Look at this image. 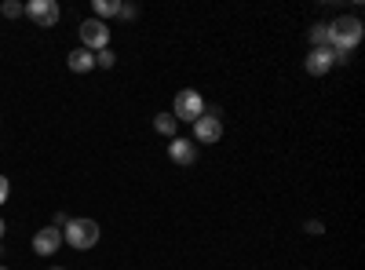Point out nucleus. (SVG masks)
Instances as JSON below:
<instances>
[{"mask_svg": "<svg viewBox=\"0 0 365 270\" xmlns=\"http://www.w3.org/2000/svg\"><path fill=\"white\" fill-rule=\"evenodd\" d=\"M8 194H11V183H8V175H0V204L8 201Z\"/></svg>", "mask_w": 365, "mask_h": 270, "instance_id": "dca6fc26", "label": "nucleus"}, {"mask_svg": "<svg viewBox=\"0 0 365 270\" xmlns=\"http://www.w3.org/2000/svg\"><path fill=\"white\" fill-rule=\"evenodd\" d=\"M117 63V58H113V51L110 48H103V51H96V66H103V70H110Z\"/></svg>", "mask_w": 365, "mask_h": 270, "instance_id": "4468645a", "label": "nucleus"}, {"mask_svg": "<svg viewBox=\"0 0 365 270\" xmlns=\"http://www.w3.org/2000/svg\"><path fill=\"white\" fill-rule=\"evenodd\" d=\"M22 15L29 22H37L41 29H51L58 22V4H55V0H29V4L22 8Z\"/></svg>", "mask_w": 365, "mask_h": 270, "instance_id": "423d86ee", "label": "nucleus"}, {"mask_svg": "<svg viewBox=\"0 0 365 270\" xmlns=\"http://www.w3.org/2000/svg\"><path fill=\"white\" fill-rule=\"evenodd\" d=\"M205 113V99H201V92L197 88H182V92L175 95V113L172 117H182V121H197V117Z\"/></svg>", "mask_w": 365, "mask_h": 270, "instance_id": "39448f33", "label": "nucleus"}, {"mask_svg": "<svg viewBox=\"0 0 365 270\" xmlns=\"http://www.w3.org/2000/svg\"><path fill=\"white\" fill-rule=\"evenodd\" d=\"M77 33H81V48H84V51H103V48H110V29H106V22H99V19H84Z\"/></svg>", "mask_w": 365, "mask_h": 270, "instance_id": "20e7f679", "label": "nucleus"}, {"mask_svg": "<svg viewBox=\"0 0 365 270\" xmlns=\"http://www.w3.org/2000/svg\"><path fill=\"white\" fill-rule=\"evenodd\" d=\"M154 128H158L161 135L175 139V128H179V121H175V117H168V113H158V117H154Z\"/></svg>", "mask_w": 365, "mask_h": 270, "instance_id": "ddd939ff", "label": "nucleus"}, {"mask_svg": "<svg viewBox=\"0 0 365 270\" xmlns=\"http://www.w3.org/2000/svg\"><path fill=\"white\" fill-rule=\"evenodd\" d=\"M0 270H8V266H0Z\"/></svg>", "mask_w": 365, "mask_h": 270, "instance_id": "412c9836", "label": "nucleus"}, {"mask_svg": "<svg viewBox=\"0 0 365 270\" xmlns=\"http://www.w3.org/2000/svg\"><path fill=\"white\" fill-rule=\"evenodd\" d=\"M358 41H361V19L358 15H344L336 22H329V48L336 55V63H347V55Z\"/></svg>", "mask_w": 365, "mask_h": 270, "instance_id": "f257e3e1", "label": "nucleus"}, {"mask_svg": "<svg viewBox=\"0 0 365 270\" xmlns=\"http://www.w3.org/2000/svg\"><path fill=\"white\" fill-rule=\"evenodd\" d=\"M66 223H70V216H66V212H58V216H55V223H51V227H55V230H63V227H66Z\"/></svg>", "mask_w": 365, "mask_h": 270, "instance_id": "f3484780", "label": "nucleus"}, {"mask_svg": "<svg viewBox=\"0 0 365 270\" xmlns=\"http://www.w3.org/2000/svg\"><path fill=\"white\" fill-rule=\"evenodd\" d=\"M51 270H58V266H51Z\"/></svg>", "mask_w": 365, "mask_h": 270, "instance_id": "4be33fe9", "label": "nucleus"}, {"mask_svg": "<svg viewBox=\"0 0 365 270\" xmlns=\"http://www.w3.org/2000/svg\"><path fill=\"white\" fill-rule=\"evenodd\" d=\"M322 230H325V227H322V223H314V219H311V223H307V234H314V237H318V234H322Z\"/></svg>", "mask_w": 365, "mask_h": 270, "instance_id": "6ab92c4d", "label": "nucleus"}, {"mask_svg": "<svg viewBox=\"0 0 365 270\" xmlns=\"http://www.w3.org/2000/svg\"><path fill=\"white\" fill-rule=\"evenodd\" d=\"M120 19H135V4H120Z\"/></svg>", "mask_w": 365, "mask_h": 270, "instance_id": "a211bd4d", "label": "nucleus"}, {"mask_svg": "<svg viewBox=\"0 0 365 270\" xmlns=\"http://www.w3.org/2000/svg\"><path fill=\"white\" fill-rule=\"evenodd\" d=\"M91 8H96V15H99V22H103V19H113V15H120V0H96Z\"/></svg>", "mask_w": 365, "mask_h": 270, "instance_id": "f8f14e48", "label": "nucleus"}, {"mask_svg": "<svg viewBox=\"0 0 365 270\" xmlns=\"http://www.w3.org/2000/svg\"><path fill=\"white\" fill-rule=\"evenodd\" d=\"M168 157L175 165H194L197 161V142L194 139H172L168 142Z\"/></svg>", "mask_w": 365, "mask_h": 270, "instance_id": "1a4fd4ad", "label": "nucleus"}, {"mask_svg": "<svg viewBox=\"0 0 365 270\" xmlns=\"http://www.w3.org/2000/svg\"><path fill=\"white\" fill-rule=\"evenodd\" d=\"M0 11H4V19H19V15H22V4H19V0H8Z\"/></svg>", "mask_w": 365, "mask_h": 270, "instance_id": "2eb2a0df", "label": "nucleus"}, {"mask_svg": "<svg viewBox=\"0 0 365 270\" xmlns=\"http://www.w3.org/2000/svg\"><path fill=\"white\" fill-rule=\"evenodd\" d=\"M66 63H70V70H73V73H88V70H96V55L84 51V48H77V51H70Z\"/></svg>", "mask_w": 365, "mask_h": 270, "instance_id": "9d476101", "label": "nucleus"}, {"mask_svg": "<svg viewBox=\"0 0 365 270\" xmlns=\"http://www.w3.org/2000/svg\"><path fill=\"white\" fill-rule=\"evenodd\" d=\"M58 245H63V230H55V227H44L34 234V252L37 256H55Z\"/></svg>", "mask_w": 365, "mask_h": 270, "instance_id": "6e6552de", "label": "nucleus"}, {"mask_svg": "<svg viewBox=\"0 0 365 270\" xmlns=\"http://www.w3.org/2000/svg\"><path fill=\"white\" fill-rule=\"evenodd\" d=\"M223 139V121H220V110L216 106H205V113L197 117V121H194V142H220Z\"/></svg>", "mask_w": 365, "mask_h": 270, "instance_id": "7ed1b4c3", "label": "nucleus"}, {"mask_svg": "<svg viewBox=\"0 0 365 270\" xmlns=\"http://www.w3.org/2000/svg\"><path fill=\"white\" fill-rule=\"evenodd\" d=\"M307 37H311V48H329V22H314L307 29Z\"/></svg>", "mask_w": 365, "mask_h": 270, "instance_id": "9b49d317", "label": "nucleus"}, {"mask_svg": "<svg viewBox=\"0 0 365 270\" xmlns=\"http://www.w3.org/2000/svg\"><path fill=\"white\" fill-rule=\"evenodd\" d=\"M63 242H66L70 249H77V252L96 249V245H99V223H96V219H70V223L63 227Z\"/></svg>", "mask_w": 365, "mask_h": 270, "instance_id": "f03ea898", "label": "nucleus"}, {"mask_svg": "<svg viewBox=\"0 0 365 270\" xmlns=\"http://www.w3.org/2000/svg\"><path fill=\"white\" fill-rule=\"evenodd\" d=\"M307 73L311 77H322V73H329L332 66H336V55H332V48H311V55H307Z\"/></svg>", "mask_w": 365, "mask_h": 270, "instance_id": "0eeeda50", "label": "nucleus"}, {"mask_svg": "<svg viewBox=\"0 0 365 270\" xmlns=\"http://www.w3.org/2000/svg\"><path fill=\"white\" fill-rule=\"evenodd\" d=\"M0 237H4V219H0Z\"/></svg>", "mask_w": 365, "mask_h": 270, "instance_id": "aec40b11", "label": "nucleus"}]
</instances>
